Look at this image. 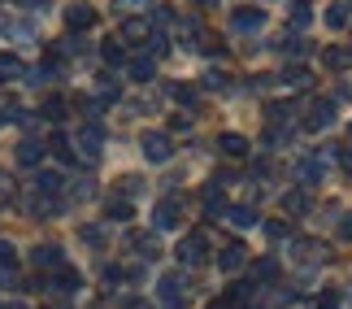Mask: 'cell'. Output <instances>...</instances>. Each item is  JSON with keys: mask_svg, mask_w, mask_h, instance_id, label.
Here are the masks:
<instances>
[{"mask_svg": "<svg viewBox=\"0 0 352 309\" xmlns=\"http://www.w3.org/2000/svg\"><path fill=\"white\" fill-rule=\"evenodd\" d=\"M183 218V196H166V200H157V209H153V226L157 231H174Z\"/></svg>", "mask_w": 352, "mask_h": 309, "instance_id": "cell-1", "label": "cell"}, {"mask_svg": "<svg viewBox=\"0 0 352 309\" xmlns=\"http://www.w3.org/2000/svg\"><path fill=\"white\" fill-rule=\"evenodd\" d=\"M205 257H209V239H205V231L183 235V244H179V262H183V266H200Z\"/></svg>", "mask_w": 352, "mask_h": 309, "instance_id": "cell-2", "label": "cell"}, {"mask_svg": "<svg viewBox=\"0 0 352 309\" xmlns=\"http://www.w3.org/2000/svg\"><path fill=\"white\" fill-rule=\"evenodd\" d=\"M157 297L166 309H183L187 305V292H183V275H161V284H157Z\"/></svg>", "mask_w": 352, "mask_h": 309, "instance_id": "cell-3", "label": "cell"}, {"mask_svg": "<svg viewBox=\"0 0 352 309\" xmlns=\"http://www.w3.org/2000/svg\"><path fill=\"white\" fill-rule=\"evenodd\" d=\"M327 161H331V153L300 157V161H296V179H300V183H322V174H327Z\"/></svg>", "mask_w": 352, "mask_h": 309, "instance_id": "cell-4", "label": "cell"}, {"mask_svg": "<svg viewBox=\"0 0 352 309\" xmlns=\"http://www.w3.org/2000/svg\"><path fill=\"white\" fill-rule=\"evenodd\" d=\"M170 153H174L170 136H161V131H148V136H144V157L148 161H157V166H161V161H170Z\"/></svg>", "mask_w": 352, "mask_h": 309, "instance_id": "cell-5", "label": "cell"}, {"mask_svg": "<svg viewBox=\"0 0 352 309\" xmlns=\"http://www.w3.org/2000/svg\"><path fill=\"white\" fill-rule=\"evenodd\" d=\"M243 262H248V248H243V244H226V248L218 253V266H222V275H235V270H243Z\"/></svg>", "mask_w": 352, "mask_h": 309, "instance_id": "cell-6", "label": "cell"}, {"mask_svg": "<svg viewBox=\"0 0 352 309\" xmlns=\"http://www.w3.org/2000/svg\"><path fill=\"white\" fill-rule=\"evenodd\" d=\"M31 262L39 266V270H61V266H65V257H61L57 244H39V248L31 253Z\"/></svg>", "mask_w": 352, "mask_h": 309, "instance_id": "cell-7", "label": "cell"}, {"mask_svg": "<svg viewBox=\"0 0 352 309\" xmlns=\"http://www.w3.org/2000/svg\"><path fill=\"white\" fill-rule=\"evenodd\" d=\"M100 144H104V131H100V122H87L83 131H78V149H83L87 157H100Z\"/></svg>", "mask_w": 352, "mask_h": 309, "instance_id": "cell-8", "label": "cell"}, {"mask_svg": "<svg viewBox=\"0 0 352 309\" xmlns=\"http://www.w3.org/2000/svg\"><path fill=\"white\" fill-rule=\"evenodd\" d=\"M331 122H335V100H318L314 114L305 118V131H322V127H331Z\"/></svg>", "mask_w": 352, "mask_h": 309, "instance_id": "cell-9", "label": "cell"}, {"mask_svg": "<svg viewBox=\"0 0 352 309\" xmlns=\"http://www.w3.org/2000/svg\"><path fill=\"white\" fill-rule=\"evenodd\" d=\"M231 26H235V31H261V26H265V13L261 9H235L231 13Z\"/></svg>", "mask_w": 352, "mask_h": 309, "instance_id": "cell-10", "label": "cell"}, {"mask_svg": "<svg viewBox=\"0 0 352 309\" xmlns=\"http://www.w3.org/2000/svg\"><path fill=\"white\" fill-rule=\"evenodd\" d=\"M61 187H65L61 170H39V174H35V192H39V196H61Z\"/></svg>", "mask_w": 352, "mask_h": 309, "instance_id": "cell-11", "label": "cell"}, {"mask_svg": "<svg viewBox=\"0 0 352 309\" xmlns=\"http://www.w3.org/2000/svg\"><path fill=\"white\" fill-rule=\"evenodd\" d=\"M126 74L135 78V83H148V78L157 74V57H148V52H144V57H131L126 61Z\"/></svg>", "mask_w": 352, "mask_h": 309, "instance_id": "cell-12", "label": "cell"}, {"mask_svg": "<svg viewBox=\"0 0 352 309\" xmlns=\"http://www.w3.org/2000/svg\"><path fill=\"white\" fill-rule=\"evenodd\" d=\"M65 26H70V31H91V26H96V13H91L87 5H74L70 13H65Z\"/></svg>", "mask_w": 352, "mask_h": 309, "instance_id": "cell-13", "label": "cell"}, {"mask_svg": "<svg viewBox=\"0 0 352 309\" xmlns=\"http://www.w3.org/2000/svg\"><path fill=\"white\" fill-rule=\"evenodd\" d=\"M296 262H309V266H318L322 257H327V253H322V244H318V239H296Z\"/></svg>", "mask_w": 352, "mask_h": 309, "instance_id": "cell-14", "label": "cell"}, {"mask_svg": "<svg viewBox=\"0 0 352 309\" xmlns=\"http://www.w3.org/2000/svg\"><path fill=\"white\" fill-rule=\"evenodd\" d=\"M48 149H52V157L61 161V166H74V149H70V140L61 136V131H52V140H48Z\"/></svg>", "mask_w": 352, "mask_h": 309, "instance_id": "cell-15", "label": "cell"}, {"mask_svg": "<svg viewBox=\"0 0 352 309\" xmlns=\"http://www.w3.org/2000/svg\"><path fill=\"white\" fill-rule=\"evenodd\" d=\"M226 213V222L231 226H256V209L252 205H231V209H222Z\"/></svg>", "mask_w": 352, "mask_h": 309, "instance_id": "cell-16", "label": "cell"}, {"mask_svg": "<svg viewBox=\"0 0 352 309\" xmlns=\"http://www.w3.org/2000/svg\"><path fill=\"white\" fill-rule=\"evenodd\" d=\"M61 209H65L61 196H35L31 200V213H35V218H48V213H61Z\"/></svg>", "mask_w": 352, "mask_h": 309, "instance_id": "cell-17", "label": "cell"}, {"mask_svg": "<svg viewBox=\"0 0 352 309\" xmlns=\"http://www.w3.org/2000/svg\"><path fill=\"white\" fill-rule=\"evenodd\" d=\"M126 244H131V248H140L144 257H157V235H153V231H131V235H126Z\"/></svg>", "mask_w": 352, "mask_h": 309, "instance_id": "cell-18", "label": "cell"}, {"mask_svg": "<svg viewBox=\"0 0 352 309\" xmlns=\"http://www.w3.org/2000/svg\"><path fill=\"white\" fill-rule=\"evenodd\" d=\"M153 35V26L144 18H122V39H148Z\"/></svg>", "mask_w": 352, "mask_h": 309, "instance_id": "cell-19", "label": "cell"}, {"mask_svg": "<svg viewBox=\"0 0 352 309\" xmlns=\"http://www.w3.org/2000/svg\"><path fill=\"white\" fill-rule=\"evenodd\" d=\"M39 157H44V144H39V140H22L18 144V161H22V166H39Z\"/></svg>", "mask_w": 352, "mask_h": 309, "instance_id": "cell-20", "label": "cell"}, {"mask_svg": "<svg viewBox=\"0 0 352 309\" xmlns=\"http://www.w3.org/2000/svg\"><path fill=\"white\" fill-rule=\"evenodd\" d=\"M52 292H74L78 288V270H70V266H61L57 275H52V284H48Z\"/></svg>", "mask_w": 352, "mask_h": 309, "instance_id": "cell-21", "label": "cell"}, {"mask_svg": "<svg viewBox=\"0 0 352 309\" xmlns=\"http://www.w3.org/2000/svg\"><path fill=\"white\" fill-rule=\"evenodd\" d=\"M309 22H314V5H309V0H292V26L300 31Z\"/></svg>", "mask_w": 352, "mask_h": 309, "instance_id": "cell-22", "label": "cell"}, {"mask_svg": "<svg viewBox=\"0 0 352 309\" xmlns=\"http://www.w3.org/2000/svg\"><path fill=\"white\" fill-rule=\"evenodd\" d=\"M252 275H256V284H274V279H278V262L274 257H261V262L252 266Z\"/></svg>", "mask_w": 352, "mask_h": 309, "instance_id": "cell-23", "label": "cell"}, {"mask_svg": "<svg viewBox=\"0 0 352 309\" xmlns=\"http://www.w3.org/2000/svg\"><path fill=\"white\" fill-rule=\"evenodd\" d=\"M287 57H309V39H300V35H283V44H278Z\"/></svg>", "mask_w": 352, "mask_h": 309, "instance_id": "cell-24", "label": "cell"}, {"mask_svg": "<svg viewBox=\"0 0 352 309\" xmlns=\"http://www.w3.org/2000/svg\"><path fill=\"white\" fill-rule=\"evenodd\" d=\"M96 100H100V105H113V100H118V83H113L109 74H100V83H96Z\"/></svg>", "mask_w": 352, "mask_h": 309, "instance_id": "cell-25", "label": "cell"}, {"mask_svg": "<svg viewBox=\"0 0 352 309\" xmlns=\"http://www.w3.org/2000/svg\"><path fill=\"white\" fill-rule=\"evenodd\" d=\"M327 65H331V70H348V65H352V48H327Z\"/></svg>", "mask_w": 352, "mask_h": 309, "instance_id": "cell-26", "label": "cell"}, {"mask_svg": "<svg viewBox=\"0 0 352 309\" xmlns=\"http://www.w3.org/2000/svg\"><path fill=\"white\" fill-rule=\"evenodd\" d=\"M283 209L287 213H309V192H287L283 196Z\"/></svg>", "mask_w": 352, "mask_h": 309, "instance_id": "cell-27", "label": "cell"}, {"mask_svg": "<svg viewBox=\"0 0 352 309\" xmlns=\"http://www.w3.org/2000/svg\"><path fill=\"white\" fill-rule=\"evenodd\" d=\"M283 83H287V87H309V83H314V74H309L305 65H292V70L283 74Z\"/></svg>", "mask_w": 352, "mask_h": 309, "instance_id": "cell-28", "label": "cell"}, {"mask_svg": "<svg viewBox=\"0 0 352 309\" xmlns=\"http://www.w3.org/2000/svg\"><path fill=\"white\" fill-rule=\"evenodd\" d=\"M22 74H26V65L18 57H5V52H0V78H22Z\"/></svg>", "mask_w": 352, "mask_h": 309, "instance_id": "cell-29", "label": "cell"}, {"mask_svg": "<svg viewBox=\"0 0 352 309\" xmlns=\"http://www.w3.org/2000/svg\"><path fill=\"white\" fill-rule=\"evenodd\" d=\"M222 153L226 157H243V153H248V140H243V136H222Z\"/></svg>", "mask_w": 352, "mask_h": 309, "instance_id": "cell-30", "label": "cell"}, {"mask_svg": "<svg viewBox=\"0 0 352 309\" xmlns=\"http://www.w3.org/2000/svg\"><path fill=\"white\" fill-rule=\"evenodd\" d=\"M100 57L109 61V65H126V52H122V44H118V39H109V44L100 48Z\"/></svg>", "mask_w": 352, "mask_h": 309, "instance_id": "cell-31", "label": "cell"}, {"mask_svg": "<svg viewBox=\"0 0 352 309\" xmlns=\"http://www.w3.org/2000/svg\"><path fill=\"white\" fill-rule=\"evenodd\" d=\"M44 118H48V122H61V118H65V100L61 96H48L44 100Z\"/></svg>", "mask_w": 352, "mask_h": 309, "instance_id": "cell-32", "label": "cell"}, {"mask_svg": "<svg viewBox=\"0 0 352 309\" xmlns=\"http://www.w3.org/2000/svg\"><path fill=\"white\" fill-rule=\"evenodd\" d=\"M205 209H209V213L222 209V183H209V187H205Z\"/></svg>", "mask_w": 352, "mask_h": 309, "instance_id": "cell-33", "label": "cell"}, {"mask_svg": "<svg viewBox=\"0 0 352 309\" xmlns=\"http://www.w3.org/2000/svg\"><path fill=\"white\" fill-rule=\"evenodd\" d=\"M170 96L179 100V105H196V87H187V83H174V87H170Z\"/></svg>", "mask_w": 352, "mask_h": 309, "instance_id": "cell-34", "label": "cell"}, {"mask_svg": "<svg viewBox=\"0 0 352 309\" xmlns=\"http://www.w3.org/2000/svg\"><path fill=\"white\" fill-rule=\"evenodd\" d=\"M78 235H83V244H91V248H100V244H104V231H100L96 222H91V226H83Z\"/></svg>", "mask_w": 352, "mask_h": 309, "instance_id": "cell-35", "label": "cell"}, {"mask_svg": "<svg viewBox=\"0 0 352 309\" xmlns=\"http://www.w3.org/2000/svg\"><path fill=\"white\" fill-rule=\"evenodd\" d=\"M292 114H296V109H292V105H283V100H274V105H270V122H287Z\"/></svg>", "mask_w": 352, "mask_h": 309, "instance_id": "cell-36", "label": "cell"}, {"mask_svg": "<svg viewBox=\"0 0 352 309\" xmlns=\"http://www.w3.org/2000/svg\"><path fill=\"white\" fill-rule=\"evenodd\" d=\"M104 209H109V218H131V200H118V196H113Z\"/></svg>", "mask_w": 352, "mask_h": 309, "instance_id": "cell-37", "label": "cell"}, {"mask_svg": "<svg viewBox=\"0 0 352 309\" xmlns=\"http://www.w3.org/2000/svg\"><path fill=\"white\" fill-rule=\"evenodd\" d=\"M113 9H118V13H126V18H131V13L148 9V0H113Z\"/></svg>", "mask_w": 352, "mask_h": 309, "instance_id": "cell-38", "label": "cell"}, {"mask_svg": "<svg viewBox=\"0 0 352 309\" xmlns=\"http://www.w3.org/2000/svg\"><path fill=\"white\" fill-rule=\"evenodd\" d=\"M265 235L270 239H287V222H265Z\"/></svg>", "mask_w": 352, "mask_h": 309, "instance_id": "cell-39", "label": "cell"}, {"mask_svg": "<svg viewBox=\"0 0 352 309\" xmlns=\"http://www.w3.org/2000/svg\"><path fill=\"white\" fill-rule=\"evenodd\" d=\"M318 309H340V292H322V297H318Z\"/></svg>", "mask_w": 352, "mask_h": 309, "instance_id": "cell-40", "label": "cell"}, {"mask_svg": "<svg viewBox=\"0 0 352 309\" xmlns=\"http://www.w3.org/2000/svg\"><path fill=\"white\" fill-rule=\"evenodd\" d=\"M327 26H335V31H340V26H348V13H344V9H331V13H327Z\"/></svg>", "mask_w": 352, "mask_h": 309, "instance_id": "cell-41", "label": "cell"}, {"mask_svg": "<svg viewBox=\"0 0 352 309\" xmlns=\"http://www.w3.org/2000/svg\"><path fill=\"white\" fill-rule=\"evenodd\" d=\"M205 87H213V92L226 87V74H222V70H209V74H205Z\"/></svg>", "mask_w": 352, "mask_h": 309, "instance_id": "cell-42", "label": "cell"}, {"mask_svg": "<svg viewBox=\"0 0 352 309\" xmlns=\"http://www.w3.org/2000/svg\"><path fill=\"white\" fill-rule=\"evenodd\" d=\"M340 239H352V213H348V218L340 222Z\"/></svg>", "mask_w": 352, "mask_h": 309, "instance_id": "cell-43", "label": "cell"}, {"mask_svg": "<svg viewBox=\"0 0 352 309\" xmlns=\"http://www.w3.org/2000/svg\"><path fill=\"white\" fill-rule=\"evenodd\" d=\"M209 309H235V301H231V297H226V301H213Z\"/></svg>", "mask_w": 352, "mask_h": 309, "instance_id": "cell-44", "label": "cell"}, {"mask_svg": "<svg viewBox=\"0 0 352 309\" xmlns=\"http://www.w3.org/2000/svg\"><path fill=\"white\" fill-rule=\"evenodd\" d=\"M340 161H344V170L352 174V149H348V153H340Z\"/></svg>", "mask_w": 352, "mask_h": 309, "instance_id": "cell-45", "label": "cell"}, {"mask_svg": "<svg viewBox=\"0 0 352 309\" xmlns=\"http://www.w3.org/2000/svg\"><path fill=\"white\" fill-rule=\"evenodd\" d=\"M22 5H31V9H44V5H48V0H22Z\"/></svg>", "mask_w": 352, "mask_h": 309, "instance_id": "cell-46", "label": "cell"}, {"mask_svg": "<svg viewBox=\"0 0 352 309\" xmlns=\"http://www.w3.org/2000/svg\"><path fill=\"white\" fill-rule=\"evenodd\" d=\"M335 9H344V13H348V9H352V0H335Z\"/></svg>", "mask_w": 352, "mask_h": 309, "instance_id": "cell-47", "label": "cell"}, {"mask_svg": "<svg viewBox=\"0 0 352 309\" xmlns=\"http://www.w3.org/2000/svg\"><path fill=\"white\" fill-rule=\"evenodd\" d=\"M0 200H9V187H5V179H0Z\"/></svg>", "mask_w": 352, "mask_h": 309, "instance_id": "cell-48", "label": "cell"}, {"mask_svg": "<svg viewBox=\"0 0 352 309\" xmlns=\"http://www.w3.org/2000/svg\"><path fill=\"white\" fill-rule=\"evenodd\" d=\"M44 309H65V305H44Z\"/></svg>", "mask_w": 352, "mask_h": 309, "instance_id": "cell-49", "label": "cell"}, {"mask_svg": "<svg viewBox=\"0 0 352 309\" xmlns=\"http://www.w3.org/2000/svg\"><path fill=\"white\" fill-rule=\"evenodd\" d=\"M9 309H26V305H22V301H18V305H9Z\"/></svg>", "mask_w": 352, "mask_h": 309, "instance_id": "cell-50", "label": "cell"}, {"mask_svg": "<svg viewBox=\"0 0 352 309\" xmlns=\"http://www.w3.org/2000/svg\"><path fill=\"white\" fill-rule=\"evenodd\" d=\"M200 5H218V0H200Z\"/></svg>", "mask_w": 352, "mask_h": 309, "instance_id": "cell-51", "label": "cell"}]
</instances>
